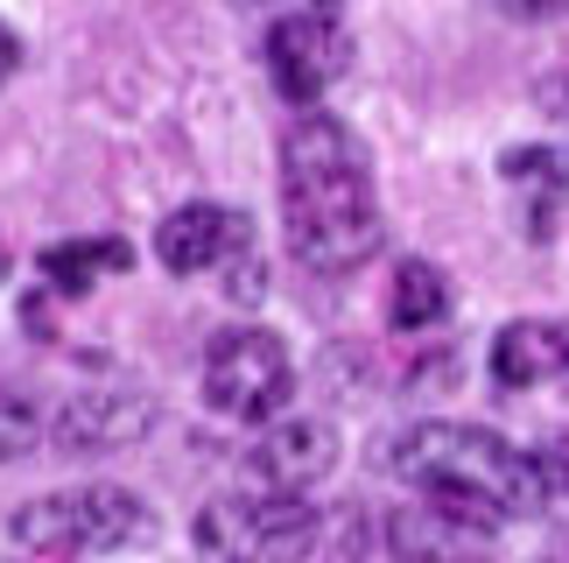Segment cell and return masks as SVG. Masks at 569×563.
I'll list each match as a JSON object with an SVG mask.
<instances>
[{
    "instance_id": "1",
    "label": "cell",
    "mask_w": 569,
    "mask_h": 563,
    "mask_svg": "<svg viewBox=\"0 0 569 563\" xmlns=\"http://www.w3.org/2000/svg\"><path fill=\"white\" fill-rule=\"evenodd\" d=\"M281 233L310 275H352L380 254L373 162L338 113H296L281 141Z\"/></svg>"
},
{
    "instance_id": "2",
    "label": "cell",
    "mask_w": 569,
    "mask_h": 563,
    "mask_svg": "<svg viewBox=\"0 0 569 563\" xmlns=\"http://www.w3.org/2000/svg\"><path fill=\"white\" fill-rule=\"evenodd\" d=\"M393 480H408L422 501H443L457 514H478V522H513V514L549 507L556 465L535 458V451L507 444L486 423H415L387 444L380 458Z\"/></svg>"
},
{
    "instance_id": "3",
    "label": "cell",
    "mask_w": 569,
    "mask_h": 563,
    "mask_svg": "<svg viewBox=\"0 0 569 563\" xmlns=\"http://www.w3.org/2000/svg\"><path fill=\"white\" fill-rule=\"evenodd\" d=\"M148 535H156V514L127 486H63V493H42V501L14 507V543L29 556H50V563L134 550Z\"/></svg>"
},
{
    "instance_id": "4",
    "label": "cell",
    "mask_w": 569,
    "mask_h": 563,
    "mask_svg": "<svg viewBox=\"0 0 569 563\" xmlns=\"http://www.w3.org/2000/svg\"><path fill=\"white\" fill-rule=\"evenodd\" d=\"M317 507L302 493L247 486L197 514V550L211 563H302L317 550Z\"/></svg>"
},
{
    "instance_id": "5",
    "label": "cell",
    "mask_w": 569,
    "mask_h": 563,
    "mask_svg": "<svg viewBox=\"0 0 569 563\" xmlns=\"http://www.w3.org/2000/svg\"><path fill=\"white\" fill-rule=\"evenodd\" d=\"M296 395V359L274 332H218L204 345V402L232 423H274Z\"/></svg>"
},
{
    "instance_id": "6",
    "label": "cell",
    "mask_w": 569,
    "mask_h": 563,
    "mask_svg": "<svg viewBox=\"0 0 569 563\" xmlns=\"http://www.w3.org/2000/svg\"><path fill=\"white\" fill-rule=\"evenodd\" d=\"M268 71H274V92L310 113V106L331 92V78L345 71V29H338V14H323V8L281 14L274 36H268Z\"/></svg>"
},
{
    "instance_id": "7",
    "label": "cell",
    "mask_w": 569,
    "mask_h": 563,
    "mask_svg": "<svg viewBox=\"0 0 569 563\" xmlns=\"http://www.w3.org/2000/svg\"><path fill=\"white\" fill-rule=\"evenodd\" d=\"M331 465H338V429L331 423L274 416L268 437L247 444V480L253 486H274V493H310Z\"/></svg>"
},
{
    "instance_id": "8",
    "label": "cell",
    "mask_w": 569,
    "mask_h": 563,
    "mask_svg": "<svg viewBox=\"0 0 569 563\" xmlns=\"http://www.w3.org/2000/svg\"><path fill=\"white\" fill-rule=\"evenodd\" d=\"M247 247H253L247 219H239L232 205H183V211H169L162 233H156V254H162L169 275H218Z\"/></svg>"
},
{
    "instance_id": "9",
    "label": "cell",
    "mask_w": 569,
    "mask_h": 563,
    "mask_svg": "<svg viewBox=\"0 0 569 563\" xmlns=\"http://www.w3.org/2000/svg\"><path fill=\"white\" fill-rule=\"evenodd\" d=\"M42 429H50L57 444H71V451H113V444H134L148 429V402L134 387H84V395H71L57 416H42Z\"/></svg>"
},
{
    "instance_id": "10",
    "label": "cell",
    "mask_w": 569,
    "mask_h": 563,
    "mask_svg": "<svg viewBox=\"0 0 569 563\" xmlns=\"http://www.w3.org/2000/svg\"><path fill=\"white\" fill-rule=\"evenodd\" d=\"M393 550L408 563H478L492 543V522H478V514H457L443 501H422V507H401L387 522Z\"/></svg>"
},
{
    "instance_id": "11",
    "label": "cell",
    "mask_w": 569,
    "mask_h": 563,
    "mask_svg": "<svg viewBox=\"0 0 569 563\" xmlns=\"http://www.w3.org/2000/svg\"><path fill=\"white\" fill-rule=\"evenodd\" d=\"M492 381L528 395V387H549V381H569V324H549V317H520L492 338Z\"/></svg>"
},
{
    "instance_id": "12",
    "label": "cell",
    "mask_w": 569,
    "mask_h": 563,
    "mask_svg": "<svg viewBox=\"0 0 569 563\" xmlns=\"http://www.w3.org/2000/svg\"><path fill=\"white\" fill-rule=\"evenodd\" d=\"M127 268V240H57V247H42V282L63 296H84L92 282L106 275H120Z\"/></svg>"
},
{
    "instance_id": "13",
    "label": "cell",
    "mask_w": 569,
    "mask_h": 563,
    "mask_svg": "<svg viewBox=\"0 0 569 563\" xmlns=\"http://www.w3.org/2000/svg\"><path fill=\"white\" fill-rule=\"evenodd\" d=\"M387 317L401 324V332H429V324L450 317V282L436 275L429 261H401L387 282Z\"/></svg>"
},
{
    "instance_id": "14",
    "label": "cell",
    "mask_w": 569,
    "mask_h": 563,
    "mask_svg": "<svg viewBox=\"0 0 569 563\" xmlns=\"http://www.w3.org/2000/svg\"><path fill=\"white\" fill-rule=\"evenodd\" d=\"M507 184L513 190H528V219H535V233H549V211L562 205V190H569V156L562 148H513L507 156Z\"/></svg>"
},
{
    "instance_id": "15",
    "label": "cell",
    "mask_w": 569,
    "mask_h": 563,
    "mask_svg": "<svg viewBox=\"0 0 569 563\" xmlns=\"http://www.w3.org/2000/svg\"><path fill=\"white\" fill-rule=\"evenodd\" d=\"M36 437H42V416L14 395V387H0V465L21 458V451H36Z\"/></svg>"
},
{
    "instance_id": "16",
    "label": "cell",
    "mask_w": 569,
    "mask_h": 563,
    "mask_svg": "<svg viewBox=\"0 0 569 563\" xmlns=\"http://www.w3.org/2000/svg\"><path fill=\"white\" fill-rule=\"evenodd\" d=\"M14 63H21V42H14V29H8V21H0V85H8V71H14Z\"/></svg>"
},
{
    "instance_id": "17",
    "label": "cell",
    "mask_w": 569,
    "mask_h": 563,
    "mask_svg": "<svg viewBox=\"0 0 569 563\" xmlns=\"http://www.w3.org/2000/svg\"><path fill=\"white\" fill-rule=\"evenodd\" d=\"M507 8H513V14H535V8H541V0H507Z\"/></svg>"
},
{
    "instance_id": "18",
    "label": "cell",
    "mask_w": 569,
    "mask_h": 563,
    "mask_svg": "<svg viewBox=\"0 0 569 563\" xmlns=\"http://www.w3.org/2000/svg\"><path fill=\"white\" fill-rule=\"evenodd\" d=\"M0 282H8V240H0Z\"/></svg>"
}]
</instances>
